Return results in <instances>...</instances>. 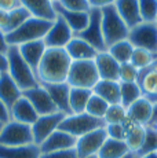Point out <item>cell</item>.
Listing matches in <instances>:
<instances>
[{
	"label": "cell",
	"mask_w": 157,
	"mask_h": 158,
	"mask_svg": "<svg viewBox=\"0 0 157 158\" xmlns=\"http://www.w3.org/2000/svg\"><path fill=\"white\" fill-rule=\"evenodd\" d=\"M72 59L65 48H47L36 70L39 84L65 83Z\"/></svg>",
	"instance_id": "1"
},
{
	"label": "cell",
	"mask_w": 157,
	"mask_h": 158,
	"mask_svg": "<svg viewBox=\"0 0 157 158\" xmlns=\"http://www.w3.org/2000/svg\"><path fill=\"white\" fill-rule=\"evenodd\" d=\"M7 58H8V72L7 73L15 81L17 85L22 89V92L39 85L35 70L21 56L18 47L10 45V50L7 52Z\"/></svg>",
	"instance_id": "2"
},
{
	"label": "cell",
	"mask_w": 157,
	"mask_h": 158,
	"mask_svg": "<svg viewBox=\"0 0 157 158\" xmlns=\"http://www.w3.org/2000/svg\"><path fill=\"white\" fill-rule=\"evenodd\" d=\"M53 22L44 19H39V18L31 17L29 19H26L22 25L14 32H10L6 35L7 43L10 45H19L29 43V41H36V40H44L46 35L50 30Z\"/></svg>",
	"instance_id": "3"
},
{
	"label": "cell",
	"mask_w": 157,
	"mask_h": 158,
	"mask_svg": "<svg viewBox=\"0 0 157 158\" xmlns=\"http://www.w3.org/2000/svg\"><path fill=\"white\" fill-rule=\"evenodd\" d=\"M102 14V33L106 47H110L112 44L128 39L129 28L125 25L123 18L117 13L114 6L101 8Z\"/></svg>",
	"instance_id": "4"
},
{
	"label": "cell",
	"mask_w": 157,
	"mask_h": 158,
	"mask_svg": "<svg viewBox=\"0 0 157 158\" xmlns=\"http://www.w3.org/2000/svg\"><path fill=\"white\" fill-rule=\"evenodd\" d=\"M101 80L94 60H72L66 83L72 88L92 89Z\"/></svg>",
	"instance_id": "5"
},
{
	"label": "cell",
	"mask_w": 157,
	"mask_h": 158,
	"mask_svg": "<svg viewBox=\"0 0 157 158\" xmlns=\"http://www.w3.org/2000/svg\"><path fill=\"white\" fill-rule=\"evenodd\" d=\"M99 128H105L104 120L95 118L87 113H80V114L65 115L62 123L59 124L58 129L65 131L69 135L78 139V138H81V136L87 135V133L92 132V131H95V129H99Z\"/></svg>",
	"instance_id": "6"
},
{
	"label": "cell",
	"mask_w": 157,
	"mask_h": 158,
	"mask_svg": "<svg viewBox=\"0 0 157 158\" xmlns=\"http://www.w3.org/2000/svg\"><path fill=\"white\" fill-rule=\"evenodd\" d=\"M32 127L22 123L10 120L3 125L0 132V146L7 147H19V146L33 144Z\"/></svg>",
	"instance_id": "7"
},
{
	"label": "cell",
	"mask_w": 157,
	"mask_h": 158,
	"mask_svg": "<svg viewBox=\"0 0 157 158\" xmlns=\"http://www.w3.org/2000/svg\"><path fill=\"white\" fill-rule=\"evenodd\" d=\"M128 40L135 48H143L157 55V25L155 22H141L131 28Z\"/></svg>",
	"instance_id": "8"
},
{
	"label": "cell",
	"mask_w": 157,
	"mask_h": 158,
	"mask_svg": "<svg viewBox=\"0 0 157 158\" xmlns=\"http://www.w3.org/2000/svg\"><path fill=\"white\" fill-rule=\"evenodd\" d=\"M77 37L83 39L84 41H87L90 45L95 48L98 52L106 51V43L104 39V33H102V14L101 8H91L90 10V21L87 28L83 32L77 33Z\"/></svg>",
	"instance_id": "9"
},
{
	"label": "cell",
	"mask_w": 157,
	"mask_h": 158,
	"mask_svg": "<svg viewBox=\"0 0 157 158\" xmlns=\"http://www.w3.org/2000/svg\"><path fill=\"white\" fill-rule=\"evenodd\" d=\"M63 118H65V114L61 113V111H57V113L48 115H39L35 124L31 125L35 144L40 146L51 133L55 132L59 128V124L62 123Z\"/></svg>",
	"instance_id": "10"
},
{
	"label": "cell",
	"mask_w": 157,
	"mask_h": 158,
	"mask_svg": "<svg viewBox=\"0 0 157 158\" xmlns=\"http://www.w3.org/2000/svg\"><path fill=\"white\" fill-rule=\"evenodd\" d=\"M106 139H108V133L105 128L95 129L92 132L78 138L76 142V147H74L78 158L96 156Z\"/></svg>",
	"instance_id": "11"
},
{
	"label": "cell",
	"mask_w": 157,
	"mask_h": 158,
	"mask_svg": "<svg viewBox=\"0 0 157 158\" xmlns=\"http://www.w3.org/2000/svg\"><path fill=\"white\" fill-rule=\"evenodd\" d=\"M22 95L32 103V106L35 107L36 113L39 115H48V114H54L58 111L55 103L53 102L51 96L48 95V92L46 91L41 84L26 89L22 92Z\"/></svg>",
	"instance_id": "12"
},
{
	"label": "cell",
	"mask_w": 157,
	"mask_h": 158,
	"mask_svg": "<svg viewBox=\"0 0 157 158\" xmlns=\"http://www.w3.org/2000/svg\"><path fill=\"white\" fill-rule=\"evenodd\" d=\"M73 37L74 33L72 32L68 23L63 21V18L58 15L44 37V43H46L47 48H65Z\"/></svg>",
	"instance_id": "13"
},
{
	"label": "cell",
	"mask_w": 157,
	"mask_h": 158,
	"mask_svg": "<svg viewBox=\"0 0 157 158\" xmlns=\"http://www.w3.org/2000/svg\"><path fill=\"white\" fill-rule=\"evenodd\" d=\"M76 142H77V139L74 136L69 135L65 131L57 129L55 132L51 133L46 140L39 146V148H40L41 154H47V153H54V151L74 148L76 147Z\"/></svg>",
	"instance_id": "14"
},
{
	"label": "cell",
	"mask_w": 157,
	"mask_h": 158,
	"mask_svg": "<svg viewBox=\"0 0 157 158\" xmlns=\"http://www.w3.org/2000/svg\"><path fill=\"white\" fill-rule=\"evenodd\" d=\"M96 70H98L99 78L101 80H110V81H119V70L120 63L110 55L108 51L98 52L94 59Z\"/></svg>",
	"instance_id": "15"
},
{
	"label": "cell",
	"mask_w": 157,
	"mask_h": 158,
	"mask_svg": "<svg viewBox=\"0 0 157 158\" xmlns=\"http://www.w3.org/2000/svg\"><path fill=\"white\" fill-rule=\"evenodd\" d=\"M48 95L51 96L53 102L55 103L58 111H61L65 115L72 114L70 106H69V95H70V85L68 83H55V84H41Z\"/></svg>",
	"instance_id": "16"
},
{
	"label": "cell",
	"mask_w": 157,
	"mask_h": 158,
	"mask_svg": "<svg viewBox=\"0 0 157 158\" xmlns=\"http://www.w3.org/2000/svg\"><path fill=\"white\" fill-rule=\"evenodd\" d=\"M138 85H139L142 95L150 102H157V60L152 66L139 70L138 76Z\"/></svg>",
	"instance_id": "17"
},
{
	"label": "cell",
	"mask_w": 157,
	"mask_h": 158,
	"mask_svg": "<svg viewBox=\"0 0 157 158\" xmlns=\"http://www.w3.org/2000/svg\"><path fill=\"white\" fill-rule=\"evenodd\" d=\"M127 117L139 125H149L153 117V102L142 96L129 107H127Z\"/></svg>",
	"instance_id": "18"
},
{
	"label": "cell",
	"mask_w": 157,
	"mask_h": 158,
	"mask_svg": "<svg viewBox=\"0 0 157 158\" xmlns=\"http://www.w3.org/2000/svg\"><path fill=\"white\" fill-rule=\"evenodd\" d=\"M21 6L29 11V14L35 18L54 22L57 19V11L54 3L51 0H19Z\"/></svg>",
	"instance_id": "19"
},
{
	"label": "cell",
	"mask_w": 157,
	"mask_h": 158,
	"mask_svg": "<svg viewBox=\"0 0 157 158\" xmlns=\"http://www.w3.org/2000/svg\"><path fill=\"white\" fill-rule=\"evenodd\" d=\"M10 118L13 121H17V123L33 125L35 121L39 118V114L36 113L32 103L22 95L10 109Z\"/></svg>",
	"instance_id": "20"
},
{
	"label": "cell",
	"mask_w": 157,
	"mask_h": 158,
	"mask_svg": "<svg viewBox=\"0 0 157 158\" xmlns=\"http://www.w3.org/2000/svg\"><path fill=\"white\" fill-rule=\"evenodd\" d=\"M54 7H55L57 15H59L61 18H63L66 23L69 25V28L72 29V32L74 35L83 32L87 28L90 21V11L88 13H78V11H70L63 8L59 3H54Z\"/></svg>",
	"instance_id": "21"
},
{
	"label": "cell",
	"mask_w": 157,
	"mask_h": 158,
	"mask_svg": "<svg viewBox=\"0 0 157 158\" xmlns=\"http://www.w3.org/2000/svg\"><path fill=\"white\" fill-rule=\"evenodd\" d=\"M18 50H19L21 56L25 59V62L28 63L36 73L39 65H40V62H41V59H43L44 52H46V50H47L44 40L29 41V43L19 45Z\"/></svg>",
	"instance_id": "22"
},
{
	"label": "cell",
	"mask_w": 157,
	"mask_h": 158,
	"mask_svg": "<svg viewBox=\"0 0 157 158\" xmlns=\"http://www.w3.org/2000/svg\"><path fill=\"white\" fill-rule=\"evenodd\" d=\"M68 55L70 56L72 60H94L98 51L92 45H90L83 39L74 36L69 44L65 47Z\"/></svg>",
	"instance_id": "23"
},
{
	"label": "cell",
	"mask_w": 157,
	"mask_h": 158,
	"mask_svg": "<svg viewBox=\"0 0 157 158\" xmlns=\"http://www.w3.org/2000/svg\"><path fill=\"white\" fill-rule=\"evenodd\" d=\"M114 7L129 29L142 22L138 0H117L114 3Z\"/></svg>",
	"instance_id": "24"
},
{
	"label": "cell",
	"mask_w": 157,
	"mask_h": 158,
	"mask_svg": "<svg viewBox=\"0 0 157 158\" xmlns=\"http://www.w3.org/2000/svg\"><path fill=\"white\" fill-rule=\"evenodd\" d=\"M22 96V89L15 84L8 73L0 74V99L10 110L13 105Z\"/></svg>",
	"instance_id": "25"
},
{
	"label": "cell",
	"mask_w": 157,
	"mask_h": 158,
	"mask_svg": "<svg viewBox=\"0 0 157 158\" xmlns=\"http://www.w3.org/2000/svg\"><path fill=\"white\" fill-rule=\"evenodd\" d=\"M123 125H124V128H125V140L124 142H125L127 147L129 148L131 153H134L135 156H137V153L139 151L142 143H143L146 127L134 123V121H131L128 117L125 118Z\"/></svg>",
	"instance_id": "26"
},
{
	"label": "cell",
	"mask_w": 157,
	"mask_h": 158,
	"mask_svg": "<svg viewBox=\"0 0 157 158\" xmlns=\"http://www.w3.org/2000/svg\"><path fill=\"white\" fill-rule=\"evenodd\" d=\"M92 92L101 96L109 105H117L120 103V81L99 80L92 88Z\"/></svg>",
	"instance_id": "27"
},
{
	"label": "cell",
	"mask_w": 157,
	"mask_h": 158,
	"mask_svg": "<svg viewBox=\"0 0 157 158\" xmlns=\"http://www.w3.org/2000/svg\"><path fill=\"white\" fill-rule=\"evenodd\" d=\"M40 148L35 143L19 147L0 146V158H40Z\"/></svg>",
	"instance_id": "28"
},
{
	"label": "cell",
	"mask_w": 157,
	"mask_h": 158,
	"mask_svg": "<svg viewBox=\"0 0 157 158\" xmlns=\"http://www.w3.org/2000/svg\"><path fill=\"white\" fill-rule=\"evenodd\" d=\"M131 151L127 147L124 140H116V139L108 138L96 156L98 158H124Z\"/></svg>",
	"instance_id": "29"
},
{
	"label": "cell",
	"mask_w": 157,
	"mask_h": 158,
	"mask_svg": "<svg viewBox=\"0 0 157 158\" xmlns=\"http://www.w3.org/2000/svg\"><path fill=\"white\" fill-rule=\"evenodd\" d=\"M91 95H92V89H86V88H70L69 106H70L72 114L86 113L87 103H88Z\"/></svg>",
	"instance_id": "30"
},
{
	"label": "cell",
	"mask_w": 157,
	"mask_h": 158,
	"mask_svg": "<svg viewBox=\"0 0 157 158\" xmlns=\"http://www.w3.org/2000/svg\"><path fill=\"white\" fill-rule=\"evenodd\" d=\"M134 48L135 47L129 43L128 39H125V40L117 41V43L112 44L110 47H108L106 51L121 65V63L131 62V56H132V52H134Z\"/></svg>",
	"instance_id": "31"
},
{
	"label": "cell",
	"mask_w": 157,
	"mask_h": 158,
	"mask_svg": "<svg viewBox=\"0 0 157 158\" xmlns=\"http://www.w3.org/2000/svg\"><path fill=\"white\" fill-rule=\"evenodd\" d=\"M142 96L143 95L138 83H120V103L125 109Z\"/></svg>",
	"instance_id": "32"
},
{
	"label": "cell",
	"mask_w": 157,
	"mask_h": 158,
	"mask_svg": "<svg viewBox=\"0 0 157 158\" xmlns=\"http://www.w3.org/2000/svg\"><path fill=\"white\" fill-rule=\"evenodd\" d=\"M157 60L156 55L153 52L143 48H134V52L131 56V63L138 69V70H143V69L152 66Z\"/></svg>",
	"instance_id": "33"
},
{
	"label": "cell",
	"mask_w": 157,
	"mask_h": 158,
	"mask_svg": "<svg viewBox=\"0 0 157 158\" xmlns=\"http://www.w3.org/2000/svg\"><path fill=\"white\" fill-rule=\"evenodd\" d=\"M108 107H109V103L106 101H104L101 96L95 95V94L92 92L91 98H90L88 103H87L86 113L92 115V117H95V118L104 120L105 114H106V111H108Z\"/></svg>",
	"instance_id": "34"
},
{
	"label": "cell",
	"mask_w": 157,
	"mask_h": 158,
	"mask_svg": "<svg viewBox=\"0 0 157 158\" xmlns=\"http://www.w3.org/2000/svg\"><path fill=\"white\" fill-rule=\"evenodd\" d=\"M32 15L29 14V11L26 10L25 7H18L15 10L10 11L8 13V23H7V28H6L4 33L7 35V33L10 32H14L15 29H18L21 25H22L23 22H25L26 19H29Z\"/></svg>",
	"instance_id": "35"
},
{
	"label": "cell",
	"mask_w": 157,
	"mask_h": 158,
	"mask_svg": "<svg viewBox=\"0 0 157 158\" xmlns=\"http://www.w3.org/2000/svg\"><path fill=\"white\" fill-rule=\"evenodd\" d=\"M127 118V109L121 103H117V105H109L108 111L104 117L105 125L108 124H123Z\"/></svg>",
	"instance_id": "36"
},
{
	"label": "cell",
	"mask_w": 157,
	"mask_h": 158,
	"mask_svg": "<svg viewBox=\"0 0 157 158\" xmlns=\"http://www.w3.org/2000/svg\"><path fill=\"white\" fill-rule=\"evenodd\" d=\"M155 151H157V132L153 127L146 125L143 143H142L139 151L137 153V157L145 156V154H149V153H155Z\"/></svg>",
	"instance_id": "37"
},
{
	"label": "cell",
	"mask_w": 157,
	"mask_h": 158,
	"mask_svg": "<svg viewBox=\"0 0 157 158\" xmlns=\"http://www.w3.org/2000/svg\"><path fill=\"white\" fill-rule=\"evenodd\" d=\"M142 22H155L157 17V0H138Z\"/></svg>",
	"instance_id": "38"
},
{
	"label": "cell",
	"mask_w": 157,
	"mask_h": 158,
	"mask_svg": "<svg viewBox=\"0 0 157 158\" xmlns=\"http://www.w3.org/2000/svg\"><path fill=\"white\" fill-rule=\"evenodd\" d=\"M139 70L131 62L121 63L119 70V81L120 83H137Z\"/></svg>",
	"instance_id": "39"
},
{
	"label": "cell",
	"mask_w": 157,
	"mask_h": 158,
	"mask_svg": "<svg viewBox=\"0 0 157 158\" xmlns=\"http://www.w3.org/2000/svg\"><path fill=\"white\" fill-rule=\"evenodd\" d=\"M59 4L66 10L78 11V13H88L91 10L88 0H61Z\"/></svg>",
	"instance_id": "40"
},
{
	"label": "cell",
	"mask_w": 157,
	"mask_h": 158,
	"mask_svg": "<svg viewBox=\"0 0 157 158\" xmlns=\"http://www.w3.org/2000/svg\"><path fill=\"white\" fill-rule=\"evenodd\" d=\"M105 131L108 133V138L116 140H125V128L123 124H108L105 125Z\"/></svg>",
	"instance_id": "41"
},
{
	"label": "cell",
	"mask_w": 157,
	"mask_h": 158,
	"mask_svg": "<svg viewBox=\"0 0 157 158\" xmlns=\"http://www.w3.org/2000/svg\"><path fill=\"white\" fill-rule=\"evenodd\" d=\"M40 158H78L76 148H69V150H62V151H54V153H47L41 154Z\"/></svg>",
	"instance_id": "42"
},
{
	"label": "cell",
	"mask_w": 157,
	"mask_h": 158,
	"mask_svg": "<svg viewBox=\"0 0 157 158\" xmlns=\"http://www.w3.org/2000/svg\"><path fill=\"white\" fill-rule=\"evenodd\" d=\"M21 7V2L19 0H0V10L3 11H10L15 10V8Z\"/></svg>",
	"instance_id": "43"
},
{
	"label": "cell",
	"mask_w": 157,
	"mask_h": 158,
	"mask_svg": "<svg viewBox=\"0 0 157 158\" xmlns=\"http://www.w3.org/2000/svg\"><path fill=\"white\" fill-rule=\"evenodd\" d=\"M91 8H104L108 6H114L117 0H88Z\"/></svg>",
	"instance_id": "44"
},
{
	"label": "cell",
	"mask_w": 157,
	"mask_h": 158,
	"mask_svg": "<svg viewBox=\"0 0 157 158\" xmlns=\"http://www.w3.org/2000/svg\"><path fill=\"white\" fill-rule=\"evenodd\" d=\"M10 120H11L10 118V110H8V107L2 102V99H0V123L6 124Z\"/></svg>",
	"instance_id": "45"
},
{
	"label": "cell",
	"mask_w": 157,
	"mask_h": 158,
	"mask_svg": "<svg viewBox=\"0 0 157 158\" xmlns=\"http://www.w3.org/2000/svg\"><path fill=\"white\" fill-rule=\"evenodd\" d=\"M8 50H10V44L7 43L6 33L0 29V52H2V54H7Z\"/></svg>",
	"instance_id": "46"
},
{
	"label": "cell",
	"mask_w": 157,
	"mask_h": 158,
	"mask_svg": "<svg viewBox=\"0 0 157 158\" xmlns=\"http://www.w3.org/2000/svg\"><path fill=\"white\" fill-rule=\"evenodd\" d=\"M8 72V58L7 54H2L0 52V74L2 73H7Z\"/></svg>",
	"instance_id": "47"
},
{
	"label": "cell",
	"mask_w": 157,
	"mask_h": 158,
	"mask_svg": "<svg viewBox=\"0 0 157 158\" xmlns=\"http://www.w3.org/2000/svg\"><path fill=\"white\" fill-rule=\"evenodd\" d=\"M7 23H8V13L0 10V29H2L3 32L7 28Z\"/></svg>",
	"instance_id": "48"
},
{
	"label": "cell",
	"mask_w": 157,
	"mask_h": 158,
	"mask_svg": "<svg viewBox=\"0 0 157 158\" xmlns=\"http://www.w3.org/2000/svg\"><path fill=\"white\" fill-rule=\"evenodd\" d=\"M155 123H157V103H153V117H152V123L149 125H152Z\"/></svg>",
	"instance_id": "49"
},
{
	"label": "cell",
	"mask_w": 157,
	"mask_h": 158,
	"mask_svg": "<svg viewBox=\"0 0 157 158\" xmlns=\"http://www.w3.org/2000/svg\"><path fill=\"white\" fill-rule=\"evenodd\" d=\"M137 158H157V151L155 153H149V154H145V156H139Z\"/></svg>",
	"instance_id": "50"
},
{
	"label": "cell",
	"mask_w": 157,
	"mask_h": 158,
	"mask_svg": "<svg viewBox=\"0 0 157 158\" xmlns=\"http://www.w3.org/2000/svg\"><path fill=\"white\" fill-rule=\"evenodd\" d=\"M124 158H137V156H135L134 153H129V154H127V156Z\"/></svg>",
	"instance_id": "51"
},
{
	"label": "cell",
	"mask_w": 157,
	"mask_h": 158,
	"mask_svg": "<svg viewBox=\"0 0 157 158\" xmlns=\"http://www.w3.org/2000/svg\"><path fill=\"white\" fill-rule=\"evenodd\" d=\"M150 127H153V128H155V131H156V132H157V123H155V124H152V125H150Z\"/></svg>",
	"instance_id": "52"
},
{
	"label": "cell",
	"mask_w": 157,
	"mask_h": 158,
	"mask_svg": "<svg viewBox=\"0 0 157 158\" xmlns=\"http://www.w3.org/2000/svg\"><path fill=\"white\" fill-rule=\"evenodd\" d=\"M3 125H4V124H2V123H0V132H2V129H3Z\"/></svg>",
	"instance_id": "53"
},
{
	"label": "cell",
	"mask_w": 157,
	"mask_h": 158,
	"mask_svg": "<svg viewBox=\"0 0 157 158\" xmlns=\"http://www.w3.org/2000/svg\"><path fill=\"white\" fill-rule=\"evenodd\" d=\"M51 2H53V3H59L61 0H51Z\"/></svg>",
	"instance_id": "54"
},
{
	"label": "cell",
	"mask_w": 157,
	"mask_h": 158,
	"mask_svg": "<svg viewBox=\"0 0 157 158\" xmlns=\"http://www.w3.org/2000/svg\"><path fill=\"white\" fill-rule=\"evenodd\" d=\"M86 158H98V156H91V157H86Z\"/></svg>",
	"instance_id": "55"
},
{
	"label": "cell",
	"mask_w": 157,
	"mask_h": 158,
	"mask_svg": "<svg viewBox=\"0 0 157 158\" xmlns=\"http://www.w3.org/2000/svg\"><path fill=\"white\" fill-rule=\"evenodd\" d=\"M155 23H156V25H157V17H156V21H155Z\"/></svg>",
	"instance_id": "56"
},
{
	"label": "cell",
	"mask_w": 157,
	"mask_h": 158,
	"mask_svg": "<svg viewBox=\"0 0 157 158\" xmlns=\"http://www.w3.org/2000/svg\"><path fill=\"white\" fill-rule=\"evenodd\" d=\"M156 58H157V55H156Z\"/></svg>",
	"instance_id": "57"
}]
</instances>
